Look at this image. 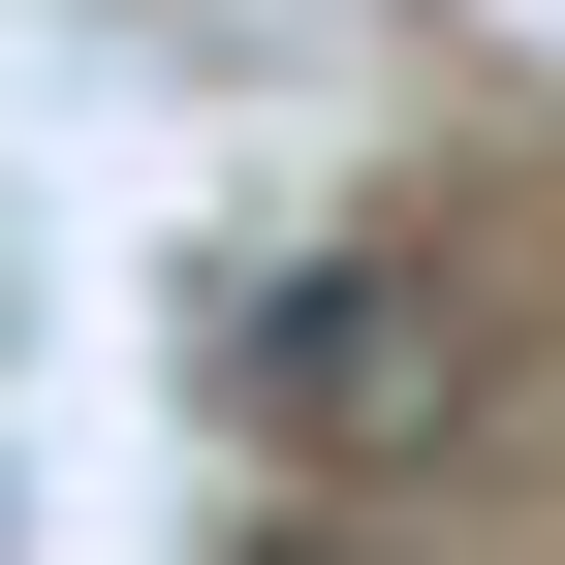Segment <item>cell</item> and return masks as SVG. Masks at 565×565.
<instances>
[{
    "label": "cell",
    "mask_w": 565,
    "mask_h": 565,
    "mask_svg": "<svg viewBox=\"0 0 565 565\" xmlns=\"http://www.w3.org/2000/svg\"><path fill=\"white\" fill-rule=\"evenodd\" d=\"M440 377H471V345H440V282H408V252H315V282L252 315L282 471H408V440H440Z\"/></svg>",
    "instance_id": "6da1fadb"
},
{
    "label": "cell",
    "mask_w": 565,
    "mask_h": 565,
    "mask_svg": "<svg viewBox=\"0 0 565 565\" xmlns=\"http://www.w3.org/2000/svg\"><path fill=\"white\" fill-rule=\"evenodd\" d=\"M252 565H377V534H345V503H282V534H252Z\"/></svg>",
    "instance_id": "7a4b0ae2"
}]
</instances>
